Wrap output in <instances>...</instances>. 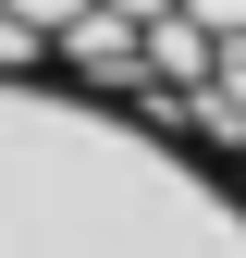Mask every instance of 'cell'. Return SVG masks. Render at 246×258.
<instances>
[{
  "label": "cell",
  "instance_id": "6da1fadb",
  "mask_svg": "<svg viewBox=\"0 0 246 258\" xmlns=\"http://www.w3.org/2000/svg\"><path fill=\"white\" fill-rule=\"evenodd\" d=\"M0 258H246V172L111 86L0 61Z\"/></svg>",
  "mask_w": 246,
  "mask_h": 258
},
{
  "label": "cell",
  "instance_id": "7a4b0ae2",
  "mask_svg": "<svg viewBox=\"0 0 246 258\" xmlns=\"http://www.w3.org/2000/svg\"><path fill=\"white\" fill-rule=\"evenodd\" d=\"M13 74H74L246 172V0H0Z\"/></svg>",
  "mask_w": 246,
  "mask_h": 258
}]
</instances>
